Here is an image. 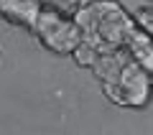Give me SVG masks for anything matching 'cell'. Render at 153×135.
Wrapping results in <instances>:
<instances>
[{
  "label": "cell",
  "instance_id": "cell-1",
  "mask_svg": "<svg viewBox=\"0 0 153 135\" xmlns=\"http://www.w3.org/2000/svg\"><path fill=\"white\" fill-rule=\"evenodd\" d=\"M92 74L102 84L107 99L120 107H146L151 99V74L133 61L125 49L100 54Z\"/></svg>",
  "mask_w": 153,
  "mask_h": 135
},
{
  "label": "cell",
  "instance_id": "cell-2",
  "mask_svg": "<svg viewBox=\"0 0 153 135\" xmlns=\"http://www.w3.org/2000/svg\"><path fill=\"white\" fill-rule=\"evenodd\" d=\"M82 31V41L89 43L100 54L120 51L125 46V36L133 28V18L117 0H94L74 16Z\"/></svg>",
  "mask_w": 153,
  "mask_h": 135
},
{
  "label": "cell",
  "instance_id": "cell-3",
  "mask_svg": "<svg viewBox=\"0 0 153 135\" xmlns=\"http://www.w3.org/2000/svg\"><path fill=\"white\" fill-rule=\"evenodd\" d=\"M33 36L38 38V43L46 51L56 56H71V51L82 43V31L76 26L74 18L56 16L51 10H41L33 26Z\"/></svg>",
  "mask_w": 153,
  "mask_h": 135
},
{
  "label": "cell",
  "instance_id": "cell-4",
  "mask_svg": "<svg viewBox=\"0 0 153 135\" xmlns=\"http://www.w3.org/2000/svg\"><path fill=\"white\" fill-rule=\"evenodd\" d=\"M38 13H41L38 0H0V18L26 31H33Z\"/></svg>",
  "mask_w": 153,
  "mask_h": 135
},
{
  "label": "cell",
  "instance_id": "cell-5",
  "mask_svg": "<svg viewBox=\"0 0 153 135\" xmlns=\"http://www.w3.org/2000/svg\"><path fill=\"white\" fill-rule=\"evenodd\" d=\"M123 49L130 54L133 61H138V64L151 74V69H153V49H151V36H148V33L138 31V28L133 26L130 31H128V36H125V46H123Z\"/></svg>",
  "mask_w": 153,
  "mask_h": 135
},
{
  "label": "cell",
  "instance_id": "cell-6",
  "mask_svg": "<svg viewBox=\"0 0 153 135\" xmlns=\"http://www.w3.org/2000/svg\"><path fill=\"white\" fill-rule=\"evenodd\" d=\"M38 5H41V10H51L64 18H74L84 8V0H38Z\"/></svg>",
  "mask_w": 153,
  "mask_h": 135
},
{
  "label": "cell",
  "instance_id": "cell-7",
  "mask_svg": "<svg viewBox=\"0 0 153 135\" xmlns=\"http://www.w3.org/2000/svg\"><path fill=\"white\" fill-rule=\"evenodd\" d=\"M71 56H74L76 66H82V69H92L94 61H97V56H100V51H97V49H92L89 43H84V41H82L74 51H71Z\"/></svg>",
  "mask_w": 153,
  "mask_h": 135
},
{
  "label": "cell",
  "instance_id": "cell-8",
  "mask_svg": "<svg viewBox=\"0 0 153 135\" xmlns=\"http://www.w3.org/2000/svg\"><path fill=\"white\" fill-rule=\"evenodd\" d=\"M133 26H135L138 31H143V33H148V36H151V31H153L151 5H143V8H138V10H135V16H133Z\"/></svg>",
  "mask_w": 153,
  "mask_h": 135
}]
</instances>
